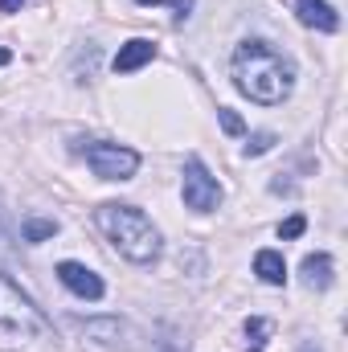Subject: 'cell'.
Segmentation results:
<instances>
[{
  "label": "cell",
  "mask_w": 348,
  "mask_h": 352,
  "mask_svg": "<svg viewBox=\"0 0 348 352\" xmlns=\"http://www.w3.org/2000/svg\"><path fill=\"white\" fill-rule=\"evenodd\" d=\"M230 74H234L238 94H246L259 107H279L295 90V62H291V54L274 50L270 41H259V37H250V41H242L234 50Z\"/></svg>",
  "instance_id": "obj_1"
},
{
  "label": "cell",
  "mask_w": 348,
  "mask_h": 352,
  "mask_svg": "<svg viewBox=\"0 0 348 352\" xmlns=\"http://www.w3.org/2000/svg\"><path fill=\"white\" fill-rule=\"evenodd\" d=\"M98 230L107 234V242L135 266H148L160 258V230L152 226V217L135 205H98L94 209Z\"/></svg>",
  "instance_id": "obj_2"
},
{
  "label": "cell",
  "mask_w": 348,
  "mask_h": 352,
  "mask_svg": "<svg viewBox=\"0 0 348 352\" xmlns=\"http://www.w3.org/2000/svg\"><path fill=\"white\" fill-rule=\"evenodd\" d=\"M0 328L21 332V336H45L50 332V316L8 274H0Z\"/></svg>",
  "instance_id": "obj_3"
},
{
  "label": "cell",
  "mask_w": 348,
  "mask_h": 352,
  "mask_svg": "<svg viewBox=\"0 0 348 352\" xmlns=\"http://www.w3.org/2000/svg\"><path fill=\"white\" fill-rule=\"evenodd\" d=\"M87 164L94 176L102 180H131L140 168V152L135 148H123V144H107V140H94L87 148Z\"/></svg>",
  "instance_id": "obj_4"
},
{
  "label": "cell",
  "mask_w": 348,
  "mask_h": 352,
  "mask_svg": "<svg viewBox=\"0 0 348 352\" xmlns=\"http://www.w3.org/2000/svg\"><path fill=\"white\" fill-rule=\"evenodd\" d=\"M180 192H184V205H188V209H197V213H209V209H217V205H221V184H217V176L209 173L197 156L184 164Z\"/></svg>",
  "instance_id": "obj_5"
},
{
  "label": "cell",
  "mask_w": 348,
  "mask_h": 352,
  "mask_svg": "<svg viewBox=\"0 0 348 352\" xmlns=\"http://www.w3.org/2000/svg\"><path fill=\"white\" fill-rule=\"evenodd\" d=\"M58 278H62V287H66L70 295H78V299H87V303H98V299L107 295L102 278L83 263H58Z\"/></svg>",
  "instance_id": "obj_6"
},
{
  "label": "cell",
  "mask_w": 348,
  "mask_h": 352,
  "mask_svg": "<svg viewBox=\"0 0 348 352\" xmlns=\"http://www.w3.org/2000/svg\"><path fill=\"white\" fill-rule=\"evenodd\" d=\"M295 12H299V21H303L307 29H316V33H336V29H340V12H336L328 0H295Z\"/></svg>",
  "instance_id": "obj_7"
},
{
  "label": "cell",
  "mask_w": 348,
  "mask_h": 352,
  "mask_svg": "<svg viewBox=\"0 0 348 352\" xmlns=\"http://www.w3.org/2000/svg\"><path fill=\"white\" fill-rule=\"evenodd\" d=\"M152 58H156V41H148V37H131V41L119 45V54H115V74H131V70L148 66Z\"/></svg>",
  "instance_id": "obj_8"
},
{
  "label": "cell",
  "mask_w": 348,
  "mask_h": 352,
  "mask_svg": "<svg viewBox=\"0 0 348 352\" xmlns=\"http://www.w3.org/2000/svg\"><path fill=\"white\" fill-rule=\"evenodd\" d=\"M299 274H303V287H312V291H328L332 287V278H336V263H332V254H307L303 266H299Z\"/></svg>",
  "instance_id": "obj_9"
},
{
  "label": "cell",
  "mask_w": 348,
  "mask_h": 352,
  "mask_svg": "<svg viewBox=\"0 0 348 352\" xmlns=\"http://www.w3.org/2000/svg\"><path fill=\"white\" fill-rule=\"evenodd\" d=\"M254 274H259L266 287H283L287 283V263L279 250H259L254 254Z\"/></svg>",
  "instance_id": "obj_10"
},
{
  "label": "cell",
  "mask_w": 348,
  "mask_h": 352,
  "mask_svg": "<svg viewBox=\"0 0 348 352\" xmlns=\"http://www.w3.org/2000/svg\"><path fill=\"white\" fill-rule=\"evenodd\" d=\"M54 234H58V221H54V217H25V221H21V238H25L29 246L45 242V238H54Z\"/></svg>",
  "instance_id": "obj_11"
},
{
  "label": "cell",
  "mask_w": 348,
  "mask_h": 352,
  "mask_svg": "<svg viewBox=\"0 0 348 352\" xmlns=\"http://www.w3.org/2000/svg\"><path fill=\"white\" fill-rule=\"evenodd\" d=\"M87 336H90V340H98V344H119L115 336H127V328H123L119 320H90Z\"/></svg>",
  "instance_id": "obj_12"
},
{
  "label": "cell",
  "mask_w": 348,
  "mask_h": 352,
  "mask_svg": "<svg viewBox=\"0 0 348 352\" xmlns=\"http://www.w3.org/2000/svg\"><path fill=\"white\" fill-rule=\"evenodd\" d=\"M270 148H274V131H254V135L246 140L242 152H246V156H266Z\"/></svg>",
  "instance_id": "obj_13"
},
{
  "label": "cell",
  "mask_w": 348,
  "mask_h": 352,
  "mask_svg": "<svg viewBox=\"0 0 348 352\" xmlns=\"http://www.w3.org/2000/svg\"><path fill=\"white\" fill-rule=\"evenodd\" d=\"M266 332H270V320H259V316H254V320H246V336L254 340V344H250V352H262V344H266Z\"/></svg>",
  "instance_id": "obj_14"
},
{
  "label": "cell",
  "mask_w": 348,
  "mask_h": 352,
  "mask_svg": "<svg viewBox=\"0 0 348 352\" xmlns=\"http://www.w3.org/2000/svg\"><path fill=\"white\" fill-rule=\"evenodd\" d=\"M217 123H221V131H226V135H242V131H246L242 115H234L230 107H221V111H217Z\"/></svg>",
  "instance_id": "obj_15"
},
{
  "label": "cell",
  "mask_w": 348,
  "mask_h": 352,
  "mask_svg": "<svg viewBox=\"0 0 348 352\" xmlns=\"http://www.w3.org/2000/svg\"><path fill=\"white\" fill-rule=\"evenodd\" d=\"M303 230H307V217H303V213H295V217H287V221L279 226V238H283V242H291V238H299Z\"/></svg>",
  "instance_id": "obj_16"
},
{
  "label": "cell",
  "mask_w": 348,
  "mask_h": 352,
  "mask_svg": "<svg viewBox=\"0 0 348 352\" xmlns=\"http://www.w3.org/2000/svg\"><path fill=\"white\" fill-rule=\"evenodd\" d=\"M176 8V21H188V8H193V0H168Z\"/></svg>",
  "instance_id": "obj_17"
},
{
  "label": "cell",
  "mask_w": 348,
  "mask_h": 352,
  "mask_svg": "<svg viewBox=\"0 0 348 352\" xmlns=\"http://www.w3.org/2000/svg\"><path fill=\"white\" fill-rule=\"evenodd\" d=\"M21 4H29V0H0V12H21Z\"/></svg>",
  "instance_id": "obj_18"
},
{
  "label": "cell",
  "mask_w": 348,
  "mask_h": 352,
  "mask_svg": "<svg viewBox=\"0 0 348 352\" xmlns=\"http://www.w3.org/2000/svg\"><path fill=\"white\" fill-rule=\"evenodd\" d=\"M8 62H12V54H8V50H0V66H8Z\"/></svg>",
  "instance_id": "obj_19"
},
{
  "label": "cell",
  "mask_w": 348,
  "mask_h": 352,
  "mask_svg": "<svg viewBox=\"0 0 348 352\" xmlns=\"http://www.w3.org/2000/svg\"><path fill=\"white\" fill-rule=\"evenodd\" d=\"M160 352H180V349H173V344H160Z\"/></svg>",
  "instance_id": "obj_20"
},
{
  "label": "cell",
  "mask_w": 348,
  "mask_h": 352,
  "mask_svg": "<svg viewBox=\"0 0 348 352\" xmlns=\"http://www.w3.org/2000/svg\"><path fill=\"white\" fill-rule=\"evenodd\" d=\"M135 4H160V0H135Z\"/></svg>",
  "instance_id": "obj_21"
},
{
  "label": "cell",
  "mask_w": 348,
  "mask_h": 352,
  "mask_svg": "<svg viewBox=\"0 0 348 352\" xmlns=\"http://www.w3.org/2000/svg\"><path fill=\"white\" fill-rule=\"evenodd\" d=\"M303 352H316V349H303Z\"/></svg>",
  "instance_id": "obj_22"
}]
</instances>
